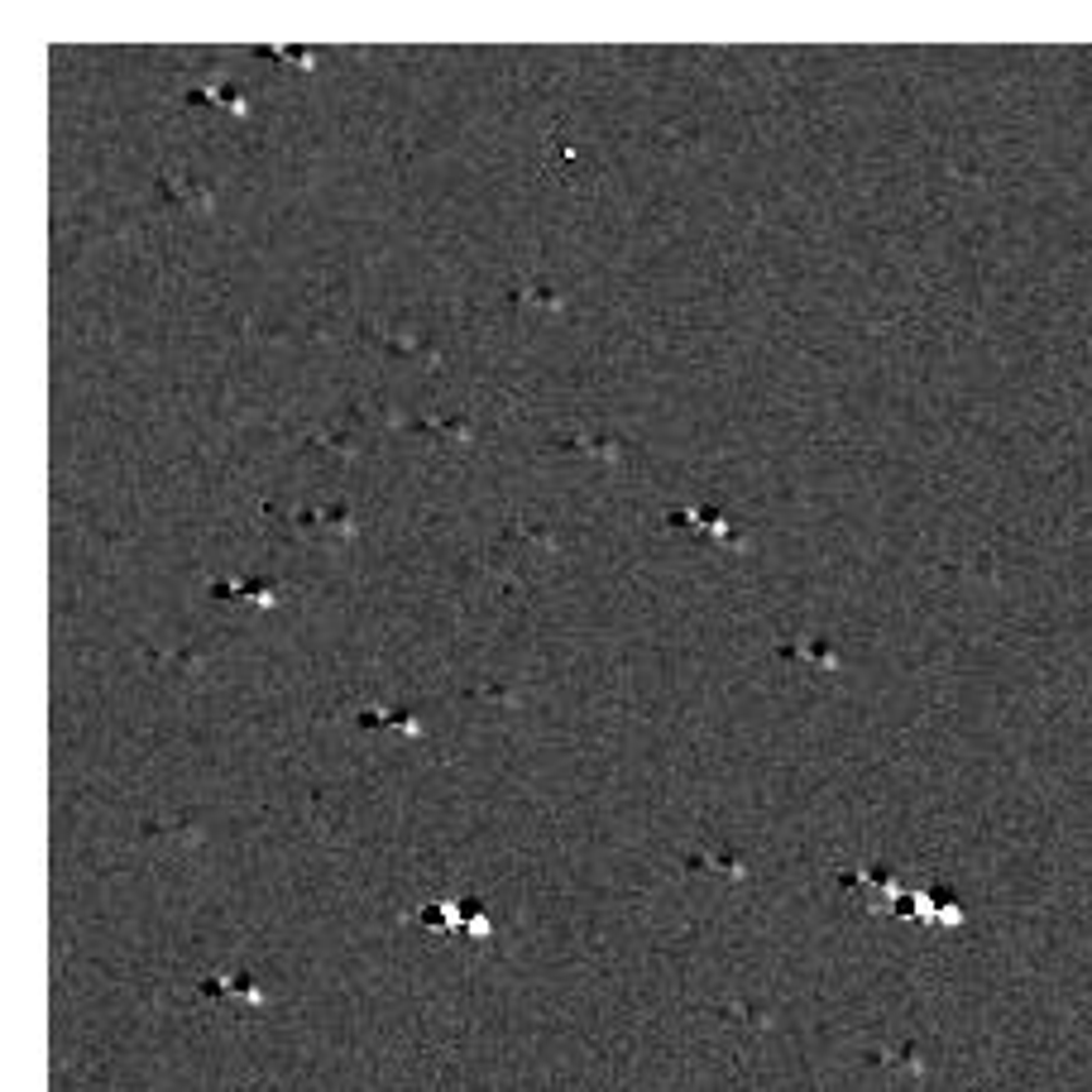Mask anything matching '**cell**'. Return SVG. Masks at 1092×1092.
Segmentation results:
<instances>
[{"label": "cell", "mask_w": 1092, "mask_h": 1092, "mask_svg": "<svg viewBox=\"0 0 1092 1092\" xmlns=\"http://www.w3.org/2000/svg\"><path fill=\"white\" fill-rule=\"evenodd\" d=\"M360 336L379 350L384 360H408V364H422V369H441V350L427 341L422 326H408V321H364Z\"/></svg>", "instance_id": "6da1fadb"}, {"label": "cell", "mask_w": 1092, "mask_h": 1092, "mask_svg": "<svg viewBox=\"0 0 1092 1092\" xmlns=\"http://www.w3.org/2000/svg\"><path fill=\"white\" fill-rule=\"evenodd\" d=\"M154 202H159L163 211H211V187L197 182L192 173H182V168H159V178H154Z\"/></svg>", "instance_id": "7a4b0ae2"}, {"label": "cell", "mask_w": 1092, "mask_h": 1092, "mask_svg": "<svg viewBox=\"0 0 1092 1092\" xmlns=\"http://www.w3.org/2000/svg\"><path fill=\"white\" fill-rule=\"evenodd\" d=\"M556 451L566 456H585V460H599V465H618V460L628 456V441H618V436H556Z\"/></svg>", "instance_id": "3957f363"}, {"label": "cell", "mask_w": 1092, "mask_h": 1092, "mask_svg": "<svg viewBox=\"0 0 1092 1092\" xmlns=\"http://www.w3.org/2000/svg\"><path fill=\"white\" fill-rule=\"evenodd\" d=\"M503 302H508L513 312H561V307H566V298L556 293L551 283H513V288L503 293Z\"/></svg>", "instance_id": "277c9868"}, {"label": "cell", "mask_w": 1092, "mask_h": 1092, "mask_svg": "<svg viewBox=\"0 0 1092 1092\" xmlns=\"http://www.w3.org/2000/svg\"><path fill=\"white\" fill-rule=\"evenodd\" d=\"M187 106H221V111H230V116H245L250 111L245 92L230 87V82H216V87H192L187 92Z\"/></svg>", "instance_id": "5b68a950"}, {"label": "cell", "mask_w": 1092, "mask_h": 1092, "mask_svg": "<svg viewBox=\"0 0 1092 1092\" xmlns=\"http://www.w3.org/2000/svg\"><path fill=\"white\" fill-rule=\"evenodd\" d=\"M408 432L422 436H441L446 446H470L475 441V422L470 417H436V422H408Z\"/></svg>", "instance_id": "8992f818"}, {"label": "cell", "mask_w": 1092, "mask_h": 1092, "mask_svg": "<svg viewBox=\"0 0 1092 1092\" xmlns=\"http://www.w3.org/2000/svg\"><path fill=\"white\" fill-rule=\"evenodd\" d=\"M274 53H283L278 63H302V68L317 63V53H312V48H274Z\"/></svg>", "instance_id": "52a82bcc"}]
</instances>
